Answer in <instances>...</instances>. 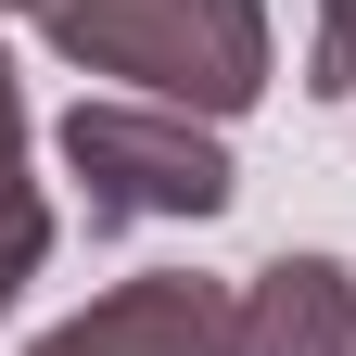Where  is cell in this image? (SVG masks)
<instances>
[{
  "label": "cell",
  "instance_id": "obj_4",
  "mask_svg": "<svg viewBox=\"0 0 356 356\" xmlns=\"http://www.w3.org/2000/svg\"><path fill=\"white\" fill-rule=\"evenodd\" d=\"M254 356H356V267L343 254H280L242 305Z\"/></svg>",
  "mask_w": 356,
  "mask_h": 356
},
{
  "label": "cell",
  "instance_id": "obj_1",
  "mask_svg": "<svg viewBox=\"0 0 356 356\" xmlns=\"http://www.w3.org/2000/svg\"><path fill=\"white\" fill-rule=\"evenodd\" d=\"M64 38V64L89 76H127L140 102H178V115H242L267 89V13L254 0H38Z\"/></svg>",
  "mask_w": 356,
  "mask_h": 356
},
{
  "label": "cell",
  "instance_id": "obj_5",
  "mask_svg": "<svg viewBox=\"0 0 356 356\" xmlns=\"http://www.w3.org/2000/svg\"><path fill=\"white\" fill-rule=\"evenodd\" d=\"M38 254H51V204H38L26 178H13V191H0V305L38 280Z\"/></svg>",
  "mask_w": 356,
  "mask_h": 356
},
{
  "label": "cell",
  "instance_id": "obj_8",
  "mask_svg": "<svg viewBox=\"0 0 356 356\" xmlns=\"http://www.w3.org/2000/svg\"><path fill=\"white\" fill-rule=\"evenodd\" d=\"M0 13H26V0H0Z\"/></svg>",
  "mask_w": 356,
  "mask_h": 356
},
{
  "label": "cell",
  "instance_id": "obj_3",
  "mask_svg": "<svg viewBox=\"0 0 356 356\" xmlns=\"http://www.w3.org/2000/svg\"><path fill=\"white\" fill-rule=\"evenodd\" d=\"M38 356H254V343H242V305L216 280L165 267V280H127V293L89 305V318H64Z\"/></svg>",
  "mask_w": 356,
  "mask_h": 356
},
{
  "label": "cell",
  "instance_id": "obj_7",
  "mask_svg": "<svg viewBox=\"0 0 356 356\" xmlns=\"http://www.w3.org/2000/svg\"><path fill=\"white\" fill-rule=\"evenodd\" d=\"M26 178V102H13V64H0V191Z\"/></svg>",
  "mask_w": 356,
  "mask_h": 356
},
{
  "label": "cell",
  "instance_id": "obj_2",
  "mask_svg": "<svg viewBox=\"0 0 356 356\" xmlns=\"http://www.w3.org/2000/svg\"><path fill=\"white\" fill-rule=\"evenodd\" d=\"M64 165H76V204L89 229H140V216H216L242 191L216 127H191L178 102H76L64 115Z\"/></svg>",
  "mask_w": 356,
  "mask_h": 356
},
{
  "label": "cell",
  "instance_id": "obj_6",
  "mask_svg": "<svg viewBox=\"0 0 356 356\" xmlns=\"http://www.w3.org/2000/svg\"><path fill=\"white\" fill-rule=\"evenodd\" d=\"M305 89H318V102H343V89H356V0H331V13H318V51H305Z\"/></svg>",
  "mask_w": 356,
  "mask_h": 356
}]
</instances>
